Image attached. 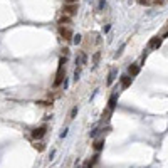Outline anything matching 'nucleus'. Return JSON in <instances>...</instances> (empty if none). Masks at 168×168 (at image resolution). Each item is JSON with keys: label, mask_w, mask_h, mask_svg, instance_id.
Here are the masks:
<instances>
[{"label": "nucleus", "mask_w": 168, "mask_h": 168, "mask_svg": "<svg viewBox=\"0 0 168 168\" xmlns=\"http://www.w3.org/2000/svg\"><path fill=\"white\" fill-rule=\"evenodd\" d=\"M78 10H79V7H78V3H64V7H62V15H67V17H74L76 14H78Z\"/></svg>", "instance_id": "2"}, {"label": "nucleus", "mask_w": 168, "mask_h": 168, "mask_svg": "<svg viewBox=\"0 0 168 168\" xmlns=\"http://www.w3.org/2000/svg\"><path fill=\"white\" fill-rule=\"evenodd\" d=\"M153 3H163V0H153Z\"/></svg>", "instance_id": "23"}, {"label": "nucleus", "mask_w": 168, "mask_h": 168, "mask_svg": "<svg viewBox=\"0 0 168 168\" xmlns=\"http://www.w3.org/2000/svg\"><path fill=\"white\" fill-rule=\"evenodd\" d=\"M64 64H66V57H61L59 67H57V72H56V79H54V88H59L61 84H62V81H64V78H66V67H64Z\"/></svg>", "instance_id": "1"}, {"label": "nucleus", "mask_w": 168, "mask_h": 168, "mask_svg": "<svg viewBox=\"0 0 168 168\" xmlns=\"http://www.w3.org/2000/svg\"><path fill=\"white\" fill-rule=\"evenodd\" d=\"M104 145H106V139H104V136H103L101 139H96V141H94V145H93V150H94L96 153H99L101 150L104 148Z\"/></svg>", "instance_id": "10"}, {"label": "nucleus", "mask_w": 168, "mask_h": 168, "mask_svg": "<svg viewBox=\"0 0 168 168\" xmlns=\"http://www.w3.org/2000/svg\"><path fill=\"white\" fill-rule=\"evenodd\" d=\"M104 5H106V0H99L98 9H99V10H103V9H104Z\"/></svg>", "instance_id": "18"}, {"label": "nucleus", "mask_w": 168, "mask_h": 168, "mask_svg": "<svg viewBox=\"0 0 168 168\" xmlns=\"http://www.w3.org/2000/svg\"><path fill=\"white\" fill-rule=\"evenodd\" d=\"M59 35L62 37L64 40H72L74 39V34L69 27H59Z\"/></svg>", "instance_id": "5"}, {"label": "nucleus", "mask_w": 168, "mask_h": 168, "mask_svg": "<svg viewBox=\"0 0 168 168\" xmlns=\"http://www.w3.org/2000/svg\"><path fill=\"white\" fill-rule=\"evenodd\" d=\"M79 78H81V67H76V71H74V81L78 82Z\"/></svg>", "instance_id": "14"}, {"label": "nucleus", "mask_w": 168, "mask_h": 168, "mask_svg": "<svg viewBox=\"0 0 168 168\" xmlns=\"http://www.w3.org/2000/svg\"><path fill=\"white\" fill-rule=\"evenodd\" d=\"M78 111H79V108H78V106H74V108H72V111H71V114H69V118L74 119V116L78 114Z\"/></svg>", "instance_id": "16"}, {"label": "nucleus", "mask_w": 168, "mask_h": 168, "mask_svg": "<svg viewBox=\"0 0 168 168\" xmlns=\"http://www.w3.org/2000/svg\"><path fill=\"white\" fill-rule=\"evenodd\" d=\"M128 74L131 78H136L139 74V64H131V66H128Z\"/></svg>", "instance_id": "11"}, {"label": "nucleus", "mask_w": 168, "mask_h": 168, "mask_svg": "<svg viewBox=\"0 0 168 168\" xmlns=\"http://www.w3.org/2000/svg\"><path fill=\"white\" fill-rule=\"evenodd\" d=\"M116 76H118V67H111L109 69V74H108V79H106V84L111 86L114 82V79H116Z\"/></svg>", "instance_id": "8"}, {"label": "nucleus", "mask_w": 168, "mask_h": 168, "mask_svg": "<svg viewBox=\"0 0 168 168\" xmlns=\"http://www.w3.org/2000/svg\"><path fill=\"white\" fill-rule=\"evenodd\" d=\"M99 59H101V50H96V52H94V56H93V67H96V66H98Z\"/></svg>", "instance_id": "12"}, {"label": "nucleus", "mask_w": 168, "mask_h": 168, "mask_svg": "<svg viewBox=\"0 0 168 168\" xmlns=\"http://www.w3.org/2000/svg\"><path fill=\"white\" fill-rule=\"evenodd\" d=\"M161 42H163V37H161V35H155V37H151V39L148 40V50L158 49L160 46H161Z\"/></svg>", "instance_id": "3"}, {"label": "nucleus", "mask_w": 168, "mask_h": 168, "mask_svg": "<svg viewBox=\"0 0 168 168\" xmlns=\"http://www.w3.org/2000/svg\"><path fill=\"white\" fill-rule=\"evenodd\" d=\"M118 98H119L118 93H113V94H111V98H109V101H108V111H109V113H113V111H114L116 104H118Z\"/></svg>", "instance_id": "6"}, {"label": "nucleus", "mask_w": 168, "mask_h": 168, "mask_svg": "<svg viewBox=\"0 0 168 168\" xmlns=\"http://www.w3.org/2000/svg\"><path fill=\"white\" fill-rule=\"evenodd\" d=\"M119 82H121V88L123 89H126L131 86V82H133V78L129 76V74H123L121 78H119Z\"/></svg>", "instance_id": "7"}, {"label": "nucleus", "mask_w": 168, "mask_h": 168, "mask_svg": "<svg viewBox=\"0 0 168 168\" xmlns=\"http://www.w3.org/2000/svg\"><path fill=\"white\" fill-rule=\"evenodd\" d=\"M34 146H35V148L39 150V151H42V150H44V145H42V143H35Z\"/></svg>", "instance_id": "19"}, {"label": "nucleus", "mask_w": 168, "mask_h": 168, "mask_svg": "<svg viewBox=\"0 0 168 168\" xmlns=\"http://www.w3.org/2000/svg\"><path fill=\"white\" fill-rule=\"evenodd\" d=\"M67 131H69L67 128H66V129H62V133H61V138H66V136H67Z\"/></svg>", "instance_id": "20"}, {"label": "nucleus", "mask_w": 168, "mask_h": 168, "mask_svg": "<svg viewBox=\"0 0 168 168\" xmlns=\"http://www.w3.org/2000/svg\"><path fill=\"white\" fill-rule=\"evenodd\" d=\"M98 133H99V129L94 128L93 131H91V133H89V136H91V138H96V135H98Z\"/></svg>", "instance_id": "17"}, {"label": "nucleus", "mask_w": 168, "mask_h": 168, "mask_svg": "<svg viewBox=\"0 0 168 168\" xmlns=\"http://www.w3.org/2000/svg\"><path fill=\"white\" fill-rule=\"evenodd\" d=\"M64 3H78V0H64Z\"/></svg>", "instance_id": "22"}, {"label": "nucleus", "mask_w": 168, "mask_h": 168, "mask_svg": "<svg viewBox=\"0 0 168 168\" xmlns=\"http://www.w3.org/2000/svg\"><path fill=\"white\" fill-rule=\"evenodd\" d=\"M138 3L143 7H150V5H153V0H138Z\"/></svg>", "instance_id": "13"}, {"label": "nucleus", "mask_w": 168, "mask_h": 168, "mask_svg": "<svg viewBox=\"0 0 168 168\" xmlns=\"http://www.w3.org/2000/svg\"><path fill=\"white\" fill-rule=\"evenodd\" d=\"M71 22H72V17H67V15H61L59 20H57L59 27H69Z\"/></svg>", "instance_id": "9"}, {"label": "nucleus", "mask_w": 168, "mask_h": 168, "mask_svg": "<svg viewBox=\"0 0 168 168\" xmlns=\"http://www.w3.org/2000/svg\"><path fill=\"white\" fill-rule=\"evenodd\" d=\"M62 54H64V57H67V56H69V49L64 47V49H62Z\"/></svg>", "instance_id": "21"}, {"label": "nucleus", "mask_w": 168, "mask_h": 168, "mask_svg": "<svg viewBox=\"0 0 168 168\" xmlns=\"http://www.w3.org/2000/svg\"><path fill=\"white\" fill-rule=\"evenodd\" d=\"M72 42H74L76 46H78V44H81V42H82V35H79V34H78V35H74V39H72Z\"/></svg>", "instance_id": "15"}, {"label": "nucleus", "mask_w": 168, "mask_h": 168, "mask_svg": "<svg viewBox=\"0 0 168 168\" xmlns=\"http://www.w3.org/2000/svg\"><path fill=\"white\" fill-rule=\"evenodd\" d=\"M46 133H47V124H42V126H39V128L32 129V138L34 139H40Z\"/></svg>", "instance_id": "4"}]
</instances>
